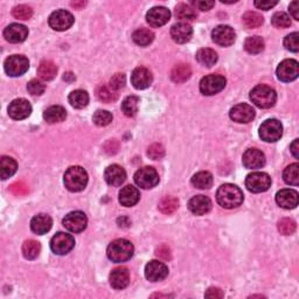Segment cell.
<instances>
[{
  "mask_svg": "<svg viewBox=\"0 0 299 299\" xmlns=\"http://www.w3.org/2000/svg\"><path fill=\"white\" fill-rule=\"evenodd\" d=\"M171 19V12L166 7L157 6L151 8L146 14V21L152 27H160L168 23Z\"/></svg>",
  "mask_w": 299,
  "mask_h": 299,
  "instance_id": "18",
  "label": "cell"
},
{
  "mask_svg": "<svg viewBox=\"0 0 299 299\" xmlns=\"http://www.w3.org/2000/svg\"><path fill=\"white\" fill-rule=\"evenodd\" d=\"M289 10H290V13H291V15H292V18L294 20H299V15H298V2H292L291 4H290Z\"/></svg>",
  "mask_w": 299,
  "mask_h": 299,
  "instance_id": "58",
  "label": "cell"
},
{
  "mask_svg": "<svg viewBox=\"0 0 299 299\" xmlns=\"http://www.w3.org/2000/svg\"><path fill=\"white\" fill-rule=\"evenodd\" d=\"M283 179L288 185H292V186H298L299 185V165L296 164H291L285 168L283 172Z\"/></svg>",
  "mask_w": 299,
  "mask_h": 299,
  "instance_id": "42",
  "label": "cell"
},
{
  "mask_svg": "<svg viewBox=\"0 0 299 299\" xmlns=\"http://www.w3.org/2000/svg\"><path fill=\"white\" fill-rule=\"evenodd\" d=\"M243 165L249 170H256L265 165V155L257 149H249L243 154Z\"/></svg>",
  "mask_w": 299,
  "mask_h": 299,
  "instance_id": "21",
  "label": "cell"
},
{
  "mask_svg": "<svg viewBox=\"0 0 299 299\" xmlns=\"http://www.w3.org/2000/svg\"><path fill=\"white\" fill-rule=\"evenodd\" d=\"M65 186L70 192H81L88 184V173L81 166H71L66 171Z\"/></svg>",
  "mask_w": 299,
  "mask_h": 299,
  "instance_id": "3",
  "label": "cell"
},
{
  "mask_svg": "<svg viewBox=\"0 0 299 299\" xmlns=\"http://www.w3.org/2000/svg\"><path fill=\"white\" fill-rule=\"evenodd\" d=\"M74 16L70 12L66 10H58L53 12L48 19L49 26L52 27L54 31L63 32L69 29L74 24Z\"/></svg>",
  "mask_w": 299,
  "mask_h": 299,
  "instance_id": "11",
  "label": "cell"
},
{
  "mask_svg": "<svg viewBox=\"0 0 299 299\" xmlns=\"http://www.w3.org/2000/svg\"><path fill=\"white\" fill-rule=\"evenodd\" d=\"M278 230L281 234L283 235H292L294 233V230H296V222H294L292 218H288V217H284L282 218V220L278 221Z\"/></svg>",
  "mask_w": 299,
  "mask_h": 299,
  "instance_id": "47",
  "label": "cell"
},
{
  "mask_svg": "<svg viewBox=\"0 0 299 299\" xmlns=\"http://www.w3.org/2000/svg\"><path fill=\"white\" fill-rule=\"evenodd\" d=\"M192 76V69L187 63H180L174 66V68L171 71V79L174 83H184Z\"/></svg>",
  "mask_w": 299,
  "mask_h": 299,
  "instance_id": "30",
  "label": "cell"
},
{
  "mask_svg": "<svg viewBox=\"0 0 299 299\" xmlns=\"http://www.w3.org/2000/svg\"><path fill=\"white\" fill-rule=\"evenodd\" d=\"M244 48L249 54H260L264 50V41L261 36H249L244 42Z\"/></svg>",
  "mask_w": 299,
  "mask_h": 299,
  "instance_id": "40",
  "label": "cell"
},
{
  "mask_svg": "<svg viewBox=\"0 0 299 299\" xmlns=\"http://www.w3.org/2000/svg\"><path fill=\"white\" fill-rule=\"evenodd\" d=\"M96 92H97V97L104 103H111L117 99V94L110 87L99 86Z\"/></svg>",
  "mask_w": 299,
  "mask_h": 299,
  "instance_id": "44",
  "label": "cell"
},
{
  "mask_svg": "<svg viewBox=\"0 0 299 299\" xmlns=\"http://www.w3.org/2000/svg\"><path fill=\"white\" fill-rule=\"evenodd\" d=\"M188 209L195 215H205L212 209V201L208 196L196 195L188 201Z\"/></svg>",
  "mask_w": 299,
  "mask_h": 299,
  "instance_id": "25",
  "label": "cell"
},
{
  "mask_svg": "<svg viewBox=\"0 0 299 299\" xmlns=\"http://www.w3.org/2000/svg\"><path fill=\"white\" fill-rule=\"evenodd\" d=\"M205 296L207 298H223L225 297V293H223L218 288H209L207 291H206Z\"/></svg>",
  "mask_w": 299,
  "mask_h": 299,
  "instance_id": "56",
  "label": "cell"
},
{
  "mask_svg": "<svg viewBox=\"0 0 299 299\" xmlns=\"http://www.w3.org/2000/svg\"><path fill=\"white\" fill-rule=\"evenodd\" d=\"M168 275L167 265L160 261H151L145 267V277L151 282H160Z\"/></svg>",
  "mask_w": 299,
  "mask_h": 299,
  "instance_id": "16",
  "label": "cell"
},
{
  "mask_svg": "<svg viewBox=\"0 0 299 299\" xmlns=\"http://www.w3.org/2000/svg\"><path fill=\"white\" fill-rule=\"evenodd\" d=\"M299 75V63L296 60H284L277 68V77L283 82L294 81Z\"/></svg>",
  "mask_w": 299,
  "mask_h": 299,
  "instance_id": "14",
  "label": "cell"
},
{
  "mask_svg": "<svg viewBox=\"0 0 299 299\" xmlns=\"http://www.w3.org/2000/svg\"><path fill=\"white\" fill-rule=\"evenodd\" d=\"M138 105H139V98L137 96H129L122 103V110L126 117H133L138 112Z\"/></svg>",
  "mask_w": 299,
  "mask_h": 299,
  "instance_id": "41",
  "label": "cell"
},
{
  "mask_svg": "<svg viewBox=\"0 0 299 299\" xmlns=\"http://www.w3.org/2000/svg\"><path fill=\"white\" fill-rule=\"evenodd\" d=\"M193 34V29L191 27V25L187 23H180L175 24L171 28V36L176 44H186L189 40H191Z\"/></svg>",
  "mask_w": 299,
  "mask_h": 299,
  "instance_id": "24",
  "label": "cell"
},
{
  "mask_svg": "<svg viewBox=\"0 0 299 299\" xmlns=\"http://www.w3.org/2000/svg\"><path fill=\"white\" fill-rule=\"evenodd\" d=\"M213 41L222 47H228V46L233 45L236 39V34H235L234 29L227 25H220L213 29L212 32Z\"/></svg>",
  "mask_w": 299,
  "mask_h": 299,
  "instance_id": "15",
  "label": "cell"
},
{
  "mask_svg": "<svg viewBox=\"0 0 299 299\" xmlns=\"http://www.w3.org/2000/svg\"><path fill=\"white\" fill-rule=\"evenodd\" d=\"M134 183L143 189H151L159 184V174L153 167H143L134 174Z\"/></svg>",
  "mask_w": 299,
  "mask_h": 299,
  "instance_id": "8",
  "label": "cell"
},
{
  "mask_svg": "<svg viewBox=\"0 0 299 299\" xmlns=\"http://www.w3.org/2000/svg\"><path fill=\"white\" fill-rule=\"evenodd\" d=\"M290 150H291V153L293 154V157L298 159L299 158V141L294 139L293 143L290 146Z\"/></svg>",
  "mask_w": 299,
  "mask_h": 299,
  "instance_id": "59",
  "label": "cell"
},
{
  "mask_svg": "<svg viewBox=\"0 0 299 299\" xmlns=\"http://www.w3.org/2000/svg\"><path fill=\"white\" fill-rule=\"evenodd\" d=\"M32 112V105L25 98H16L8 105V115L15 121L27 118Z\"/></svg>",
  "mask_w": 299,
  "mask_h": 299,
  "instance_id": "13",
  "label": "cell"
},
{
  "mask_svg": "<svg viewBox=\"0 0 299 299\" xmlns=\"http://www.w3.org/2000/svg\"><path fill=\"white\" fill-rule=\"evenodd\" d=\"M27 90L33 96H41L46 90V86L42 82L37 81V79H32L27 84Z\"/></svg>",
  "mask_w": 299,
  "mask_h": 299,
  "instance_id": "50",
  "label": "cell"
},
{
  "mask_svg": "<svg viewBox=\"0 0 299 299\" xmlns=\"http://www.w3.org/2000/svg\"><path fill=\"white\" fill-rule=\"evenodd\" d=\"M178 206H179V201L176 197H173V196H165V197H163L162 200H160L159 202V209H160V212L164 213V214H170L172 213H174L176 208H178Z\"/></svg>",
  "mask_w": 299,
  "mask_h": 299,
  "instance_id": "43",
  "label": "cell"
},
{
  "mask_svg": "<svg viewBox=\"0 0 299 299\" xmlns=\"http://www.w3.org/2000/svg\"><path fill=\"white\" fill-rule=\"evenodd\" d=\"M12 14H13L15 19L28 20L31 19V16L33 15V10L32 7H29L27 5H18L12 10Z\"/></svg>",
  "mask_w": 299,
  "mask_h": 299,
  "instance_id": "48",
  "label": "cell"
},
{
  "mask_svg": "<svg viewBox=\"0 0 299 299\" xmlns=\"http://www.w3.org/2000/svg\"><path fill=\"white\" fill-rule=\"evenodd\" d=\"M29 68V61L24 55H11L8 56L5 63H4V69L6 74L12 77H18L24 75Z\"/></svg>",
  "mask_w": 299,
  "mask_h": 299,
  "instance_id": "6",
  "label": "cell"
},
{
  "mask_svg": "<svg viewBox=\"0 0 299 299\" xmlns=\"http://www.w3.org/2000/svg\"><path fill=\"white\" fill-rule=\"evenodd\" d=\"M271 24L276 28H288L291 26V19L284 12H277L272 15Z\"/></svg>",
  "mask_w": 299,
  "mask_h": 299,
  "instance_id": "45",
  "label": "cell"
},
{
  "mask_svg": "<svg viewBox=\"0 0 299 299\" xmlns=\"http://www.w3.org/2000/svg\"><path fill=\"white\" fill-rule=\"evenodd\" d=\"M109 281L115 290H123L129 285L130 272L126 268H116L111 271Z\"/></svg>",
  "mask_w": 299,
  "mask_h": 299,
  "instance_id": "26",
  "label": "cell"
},
{
  "mask_svg": "<svg viewBox=\"0 0 299 299\" xmlns=\"http://www.w3.org/2000/svg\"><path fill=\"white\" fill-rule=\"evenodd\" d=\"M229 116L236 123H249L255 118V110L251 105L241 103L230 109Z\"/></svg>",
  "mask_w": 299,
  "mask_h": 299,
  "instance_id": "17",
  "label": "cell"
},
{
  "mask_svg": "<svg viewBox=\"0 0 299 299\" xmlns=\"http://www.w3.org/2000/svg\"><path fill=\"white\" fill-rule=\"evenodd\" d=\"M86 5V3H71V6H74V7H82Z\"/></svg>",
  "mask_w": 299,
  "mask_h": 299,
  "instance_id": "60",
  "label": "cell"
},
{
  "mask_svg": "<svg viewBox=\"0 0 299 299\" xmlns=\"http://www.w3.org/2000/svg\"><path fill=\"white\" fill-rule=\"evenodd\" d=\"M255 6L260 8V10H264V11H268V10H271L273 6H276L277 2H270V0H257V2H255Z\"/></svg>",
  "mask_w": 299,
  "mask_h": 299,
  "instance_id": "54",
  "label": "cell"
},
{
  "mask_svg": "<svg viewBox=\"0 0 299 299\" xmlns=\"http://www.w3.org/2000/svg\"><path fill=\"white\" fill-rule=\"evenodd\" d=\"M175 15L176 18L180 19L183 23H187V21H192L196 19V12L194 8L187 4H179L175 7Z\"/></svg>",
  "mask_w": 299,
  "mask_h": 299,
  "instance_id": "37",
  "label": "cell"
},
{
  "mask_svg": "<svg viewBox=\"0 0 299 299\" xmlns=\"http://www.w3.org/2000/svg\"><path fill=\"white\" fill-rule=\"evenodd\" d=\"M104 179L110 186L118 187L125 181L126 172L122 166L113 164V165L107 167L104 172Z\"/></svg>",
  "mask_w": 299,
  "mask_h": 299,
  "instance_id": "22",
  "label": "cell"
},
{
  "mask_svg": "<svg viewBox=\"0 0 299 299\" xmlns=\"http://www.w3.org/2000/svg\"><path fill=\"white\" fill-rule=\"evenodd\" d=\"M126 83V78L124 74H115L110 79V88L112 90H119L124 88Z\"/></svg>",
  "mask_w": 299,
  "mask_h": 299,
  "instance_id": "52",
  "label": "cell"
},
{
  "mask_svg": "<svg viewBox=\"0 0 299 299\" xmlns=\"http://www.w3.org/2000/svg\"><path fill=\"white\" fill-rule=\"evenodd\" d=\"M57 67L52 61H42L37 68V75L44 81H50L56 76Z\"/></svg>",
  "mask_w": 299,
  "mask_h": 299,
  "instance_id": "32",
  "label": "cell"
},
{
  "mask_svg": "<svg viewBox=\"0 0 299 299\" xmlns=\"http://www.w3.org/2000/svg\"><path fill=\"white\" fill-rule=\"evenodd\" d=\"M132 40L134 41V44H137L138 46L145 47V46L152 44V41L154 40V34L152 31H150V29L139 28L133 32Z\"/></svg>",
  "mask_w": 299,
  "mask_h": 299,
  "instance_id": "36",
  "label": "cell"
},
{
  "mask_svg": "<svg viewBox=\"0 0 299 299\" xmlns=\"http://www.w3.org/2000/svg\"><path fill=\"white\" fill-rule=\"evenodd\" d=\"M217 204L226 209H233L241 206L243 202V193L236 185L225 184L217 189Z\"/></svg>",
  "mask_w": 299,
  "mask_h": 299,
  "instance_id": "1",
  "label": "cell"
},
{
  "mask_svg": "<svg viewBox=\"0 0 299 299\" xmlns=\"http://www.w3.org/2000/svg\"><path fill=\"white\" fill-rule=\"evenodd\" d=\"M68 99H69L70 105L73 108L83 109L87 107L88 103H89V95H88L87 91L78 89V90L71 91Z\"/></svg>",
  "mask_w": 299,
  "mask_h": 299,
  "instance_id": "33",
  "label": "cell"
},
{
  "mask_svg": "<svg viewBox=\"0 0 299 299\" xmlns=\"http://www.w3.org/2000/svg\"><path fill=\"white\" fill-rule=\"evenodd\" d=\"M226 83V78L221 75L210 74L201 79L200 91L206 96H213L225 89Z\"/></svg>",
  "mask_w": 299,
  "mask_h": 299,
  "instance_id": "7",
  "label": "cell"
},
{
  "mask_svg": "<svg viewBox=\"0 0 299 299\" xmlns=\"http://www.w3.org/2000/svg\"><path fill=\"white\" fill-rule=\"evenodd\" d=\"M250 99L256 107L261 109H269L275 105L277 95L272 88L265 86V84H260L250 91Z\"/></svg>",
  "mask_w": 299,
  "mask_h": 299,
  "instance_id": "4",
  "label": "cell"
},
{
  "mask_svg": "<svg viewBox=\"0 0 299 299\" xmlns=\"http://www.w3.org/2000/svg\"><path fill=\"white\" fill-rule=\"evenodd\" d=\"M298 193L293 189H282L276 194V202L284 209H293L298 206Z\"/></svg>",
  "mask_w": 299,
  "mask_h": 299,
  "instance_id": "23",
  "label": "cell"
},
{
  "mask_svg": "<svg viewBox=\"0 0 299 299\" xmlns=\"http://www.w3.org/2000/svg\"><path fill=\"white\" fill-rule=\"evenodd\" d=\"M53 221L47 214H37L31 220V229L33 233L37 235H44L48 233L52 228Z\"/></svg>",
  "mask_w": 299,
  "mask_h": 299,
  "instance_id": "27",
  "label": "cell"
},
{
  "mask_svg": "<svg viewBox=\"0 0 299 299\" xmlns=\"http://www.w3.org/2000/svg\"><path fill=\"white\" fill-rule=\"evenodd\" d=\"M63 227L71 233H81L87 228L88 218L83 212H71L67 214L62 221Z\"/></svg>",
  "mask_w": 299,
  "mask_h": 299,
  "instance_id": "12",
  "label": "cell"
},
{
  "mask_svg": "<svg viewBox=\"0 0 299 299\" xmlns=\"http://www.w3.org/2000/svg\"><path fill=\"white\" fill-rule=\"evenodd\" d=\"M147 154H149V157L153 160L162 159L164 155H165V149H164V146L160 144H153L149 147Z\"/></svg>",
  "mask_w": 299,
  "mask_h": 299,
  "instance_id": "51",
  "label": "cell"
},
{
  "mask_svg": "<svg viewBox=\"0 0 299 299\" xmlns=\"http://www.w3.org/2000/svg\"><path fill=\"white\" fill-rule=\"evenodd\" d=\"M271 186L270 175L264 172H254L246 178V187L252 193H262Z\"/></svg>",
  "mask_w": 299,
  "mask_h": 299,
  "instance_id": "9",
  "label": "cell"
},
{
  "mask_svg": "<svg viewBox=\"0 0 299 299\" xmlns=\"http://www.w3.org/2000/svg\"><path fill=\"white\" fill-rule=\"evenodd\" d=\"M196 61L205 67H213L217 62V54L210 48H202L196 53Z\"/></svg>",
  "mask_w": 299,
  "mask_h": 299,
  "instance_id": "34",
  "label": "cell"
},
{
  "mask_svg": "<svg viewBox=\"0 0 299 299\" xmlns=\"http://www.w3.org/2000/svg\"><path fill=\"white\" fill-rule=\"evenodd\" d=\"M41 246L34 240H27L23 244V255L27 260H35L40 254Z\"/></svg>",
  "mask_w": 299,
  "mask_h": 299,
  "instance_id": "39",
  "label": "cell"
},
{
  "mask_svg": "<svg viewBox=\"0 0 299 299\" xmlns=\"http://www.w3.org/2000/svg\"><path fill=\"white\" fill-rule=\"evenodd\" d=\"M192 4L201 11H209L210 8H213V6L215 5L214 2H201V0H196V2H193Z\"/></svg>",
  "mask_w": 299,
  "mask_h": 299,
  "instance_id": "55",
  "label": "cell"
},
{
  "mask_svg": "<svg viewBox=\"0 0 299 299\" xmlns=\"http://www.w3.org/2000/svg\"><path fill=\"white\" fill-rule=\"evenodd\" d=\"M242 23L248 29L258 28L263 25L264 18L260 13H257V12L249 11L242 16Z\"/></svg>",
  "mask_w": 299,
  "mask_h": 299,
  "instance_id": "38",
  "label": "cell"
},
{
  "mask_svg": "<svg viewBox=\"0 0 299 299\" xmlns=\"http://www.w3.org/2000/svg\"><path fill=\"white\" fill-rule=\"evenodd\" d=\"M192 185L199 189H208L213 185V175L207 171L197 172L196 174L193 175Z\"/></svg>",
  "mask_w": 299,
  "mask_h": 299,
  "instance_id": "35",
  "label": "cell"
},
{
  "mask_svg": "<svg viewBox=\"0 0 299 299\" xmlns=\"http://www.w3.org/2000/svg\"><path fill=\"white\" fill-rule=\"evenodd\" d=\"M92 121L97 126H107L112 122V115L107 110H97L94 113Z\"/></svg>",
  "mask_w": 299,
  "mask_h": 299,
  "instance_id": "46",
  "label": "cell"
},
{
  "mask_svg": "<svg viewBox=\"0 0 299 299\" xmlns=\"http://www.w3.org/2000/svg\"><path fill=\"white\" fill-rule=\"evenodd\" d=\"M75 247V240L70 234L57 233L54 235L52 241H50V249L56 255H66L69 251L73 250Z\"/></svg>",
  "mask_w": 299,
  "mask_h": 299,
  "instance_id": "10",
  "label": "cell"
},
{
  "mask_svg": "<svg viewBox=\"0 0 299 299\" xmlns=\"http://www.w3.org/2000/svg\"><path fill=\"white\" fill-rule=\"evenodd\" d=\"M134 251L133 244L124 238H118L109 244L107 255L109 260L115 263L126 262L132 257Z\"/></svg>",
  "mask_w": 299,
  "mask_h": 299,
  "instance_id": "2",
  "label": "cell"
},
{
  "mask_svg": "<svg viewBox=\"0 0 299 299\" xmlns=\"http://www.w3.org/2000/svg\"><path fill=\"white\" fill-rule=\"evenodd\" d=\"M67 117V111L60 105H52L48 109H46L44 112V118L49 124H55L63 122Z\"/></svg>",
  "mask_w": 299,
  "mask_h": 299,
  "instance_id": "29",
  "label": "cell"
},
{
  "mask_svg": "<svg viewBox=\"0 0 299 299\" xmlns=\"http://www.w3.org/2000/svg\"><path fill=\"white\" fill-rule=\"evenodd\" d=\"M16 168H18V164H16L15 160L11 157L4 155L2 160H0V175H2V179L6 180L11 178L16 172Z\"/></svg>",
  "mask_w": 299,
  "mask_h": 299,
  "instance_id": "31",
  "label": "cell"
},
{
  "mask_svg": "<svg viewBox=\"0 0 299 299\" xmlns=\"http://www.w3.org/2000/svg\"><path fill=\"white\" fill-rule=\"evenodd\" d=\"M152 81H153L152 73H151L147 68H145V67H138V68L132 71L131 83L138 90H143L149 88Z\"/></svg>",
  "mask_w": 299,
  "mask_h": 299,
  "instance_id": "19",
  "label": "cell"
},
{
  "mask_svg": "<svg viewBox=\"0 0 299 299\" xmlns=\"http://www.w3.org/2000/svg\"><path fill=\"white\" fill-rule=\"evenodd\" d=\"M284 47L290 52L297 53L299 50V34L297 32L291 33L284 39Z\"/></svg>",
  "mask_w": 299,
  "mask_h": 299,
  "instance_id": "49",
  "label": "cell"
},
{
  "mask_svg": "<svg viewBox=\"0 0 299 299\" xmlns=\"http://www.w3.org/2000/svg\"><path fill=\"white\" fill-rule=\"evenodd\" d=\"M141 199L139 191L131 185H128L121 189L119 192V202L125 207H132Z\"/></svg>",
  "mask_w": 299,
  "mask_h": 299,
  "instance_id": "28",
  "label": "cell"
},
{
  "mask_svg": "<svg viewBox=\"0 0 299 299\" xmlns=\"http://www.w3.org/2000/svg\"><path fill=\"white\" fill-rule=\"evenodd\" d=\"M28 36V28L21 24H11L4 31V37L11 44H19L26 40Z\"/></svg>",
  "mask_w": 299,
  "mask_h": 299,
  "instance_id": "20",
  "label": "cell"
},
{
  "mask_svg": "<svg viewBox=\"0 0 299 299\" xmlns=\"http://www.w3.org/2000/svg\"><path fill=\"white\" fill-rule=\"evenodd\" d=\"M155 255H157L159 258H162L163 261L171 260V250H170V248L165 246V244H163V246L157 248V250H155Z\"/></svg>",
  "mask_w": 299,
  "mask_h": 299,
  "instance_id": "53",
  "label": "cell"
},
{
  "mask_svg": "<svg viewBox=\"0 0 299 299\" xmlns=\"http://www.w3.org/2000/svg\"><path fill=\"white\" fill-rule=\"evenodd\" d=\"M11 191L14 193V194L16 195H23L25 194V193L27 192V186L26 185H24V184H21V183H16L14 185H12V187H11Z\"/></svg>",
  "mask_w": 299,
  "mask_h": 299,
  "instance_id": "57",
  "label": "cell"
},
{
  "mask_svg": "<svg viewBox=\"0 0 299 299\" xmlns=\"http://www.w3.org/2000/svg\"><path fill=\"white\" fill-rule=\"evenodd\" d=\"M260 137L262 141L267 143H273L281 139L282 134H283V126L282 123L277 119H267L260 126Z\"/></svg>",
  "mask_w": 299,
  "mask_h": 299,
  "instance_id": "5",
  "label": "cell"
}]
</instances>
